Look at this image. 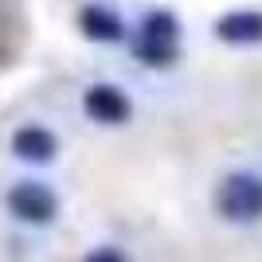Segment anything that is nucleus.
<instances>
[{
	"label": "nucleus",
	"mask_w": 262,
	"mask_h": 262,
	"mask_svg": "<svg viewBox=\"0 0 262 262\" xmlns=\"http://www.w3.org/2000/svg\"><path fill=\"white\" fill-rule=\"evenodd\" d=\"M215 35L223 43H235V47H247V43H262V12L254 8H239V12H227L215 20Z\"/></svg>",
	"instance_id": "39448f33"
},
{
	"label": "nucleus",
	"mask_w": 262,
	"mask_h": 262,
	"mask_svg": "<svg viewBox=\"0 0 262 262\" xmlns=\"http://www.w3.org/2000/svg\"><path fill=\"white\" fill-rule=\"evenodd\" d=\"M82 110H86V118H94L98 125H125L129 114H133L129 98H125L118 86H110V82H94V86L82 94Z\"/></svg>",
	"instance_id": "20e7f679"
},
{
	"label": "nucleus",
	"mask_w": 262,
	"mask_h": 262,
	"mask_svg": "<svg viewBox=\"0 0 262 262\" xmlns=\"http://www.w3.org/2000/svg\"><path fill=\"white\" fill-rule=\"evenodd\" d=\"M215 208L231 223H254V219H262V180L251 172H231L215 192Z\"/></svg>",
	"instance_id": "f03ea898"
},
{
	"label": "nucleus",
	"mask_w": 262,
	"mask_h": 262,
	"mask_svg": "<svg viewBox=\"0 0 262 262\" xmlns=\"http://www.w3.org/2000/svg\"><path fill=\"white\" fill-rule=\"evenodd\" d=\"M176 39H180V24L172 12H149L137 32V59L145 67H172L176 63Z\"/></svg>",
	"instance_id": "f257e3e1"
},
{
	"label": "nucleus",
	"mask_w": 262,
	"mask_h": 262,
	"mask_svg": "<svg viewBox=\"0 0 262 262\" xmlns=\"http://www.w3.org/2000/svg\"><path fill=\"white\" fill-rule=\"evenodd\" d=\"M8 208L24 223H51L55 211H59V196L39 180H24L8 192Z\"/></svg>",
	"instance_id": "7ed1b4c3"
},
{
	"label": "nucleus",
	"mask_w": 262,
	"mask_h": 262,
	"mask_svg": "<svg viewBox=\"0 0 262 262\" xmlns=\"http://www.w3.org/2000/svg\"><path fill=\"white\" fill-rule=\"evenodd\" d=\"M82 262H129L121 251H114V247H102V251H90Z\"/></svg>",
	"instance_id": "6e6552de"
},
{
	"label": "nucleus",
	"mask_w": 262,
	"mask_h": 262,
	"mask_svg": "<svg viewBox=\"0 0 262 262\" xmlns=\"http://www.w3.org/2000/svg\"><path fill=\"white\" fill-rule=\"evenodd\" d=\"M78 28H82V35L94 39V43H118L121 35H125V24L110 8H102V4H86V8L78 12Z\"/></svg>",
	"instance_id": "0eeeda50"
},
{
	"label": "nucleus",
	"mask_w": 262,
	"mask_h": 262,
	"mask_svg": "<svg viewBox=\"0 0 262 262\" xmlns=\"http://www.w3.org/2000/svg\"><path fill=\"white\" fill-rule=\"evenodd\" d=\"M12 153L20 157V161L47 164L59 153V141H55V133L43 129V125H20V129L12 133Z\"/></svg>",
	"instance_id": "423d86ee"
}]
</instances>
